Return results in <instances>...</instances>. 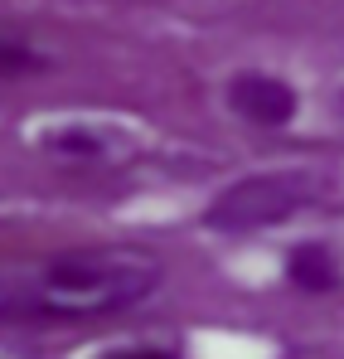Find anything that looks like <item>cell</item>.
I'll list each match as a JSON object with an SVG mask.
<instances>
[{"instance_id":"obj_1","label":"cell","mask_w":344,"mask_h":359,"mask_svg":"<svg viewBox=\"0 0 344 359\" xmlns=\"http://www.w3.org/2000/svg\"><path fill=\"white\" fill-rule=\"evenodd\" d=\"M165 282V262L151 248H78L39 267L0 272V320H92L141 306Z\"/></svg>"},{"instance_id":"obj_2","label":"cell","mask_w":344,"mask_h":359,"mask_svg":"<svg viewBox=\"0 0 344 359\" xmlns=\"http://www.w3.org/2000/svg\"><path fill=\"white\" fill-rule=\"evenodd\" d=\"M325 194V180L315 170H267V175H247L228 184L209 209L204 224L223 229V233H257V229H277L296 219L301 209H310Z\"/></svg>"},{"instance_id":"obj_3","label":"cell","mask_w":344,"mask_h":359,"mask_svg":"<svg viewBox=\"0 0 344 359\" xmlns=\"http://www.w3.org/2000/svg\"><path fill=\"white\" fill-rule=\"evenodd\" d=\"M228 102L242 121L267 126V131H277V126H287L296 117V93L272 73H238L228 88Z\"/></svg>"},{"instance_id":"obj_4","label":"cell","mask_w":344,"mask_h":359,"mask_svg":"<svg viewBox=\"0 0 344 359\" xmlns=\"http://www.w3.org/2000/svg\"><path fill=\"white\" fill-rule=\"evenodd\" d=\"M287 277H291L296 292H310V297H325V292L340 287V267H335V257H330L325 243H305V248H296L291 262H287Z\"/></svg>"},{"instance_id":"obj_5","label":"cell","mask_w":344,"mask_h":359,"mask_svg":"<svg viewBox=\"0 0 344 359\" xmlns=\"http://www.w3.org/2000/svg\"><path fill=\"white\" fill-rule=\"evenodd\" d=\"M29 68H39V54H29L20 39H0V78L29 73Z\"/></svg>"},{"instance_id":"obj_6","label":"cell","mask_w":344,"mask_h":359,"mask_svg":"<svg viewBox=\"0 0 344 359\" xmlns=\"http://www.w3.org/2000/svg\"><path fill=\"white\" fill-rule=\"evenodd\" d=\"M121 359H174L170 350H131V355H121Z\"/></svg>"}]
</instances>
